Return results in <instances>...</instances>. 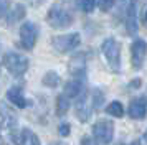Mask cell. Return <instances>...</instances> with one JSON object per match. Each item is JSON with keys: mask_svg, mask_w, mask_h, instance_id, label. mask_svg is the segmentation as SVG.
I'll use <instances>...</instances> for the list:
<instances>
[{"mask_svg": "<svg viewBox=\"0 0 147 145\" xmlns=\"http://www.w3.org/2000/svg\"><path fill=\"white\" fill-rule=\"evenodd\" d=\"M47 21L51 25V28H68L74 21L73 8L68 2H56L48 10Z\"/></svg>", "mask_w": 147, "mask_h": 145, "instance_id": "6da1fadb", "label": "cell"}, {"mask_svg": "<svg viewBox=\"0 0 147 145\" xmlns=\"http://www.w3.org/2000/svg\"><path fill=\"white\" fill-rule=\"evenodd\" d=\"M101 51L106 58L111 71H121V43L116 38H106L101 45Z\"/></svg>", "mask_w": 147, "mask_h": 145, "instance_id": "7a4b0ae2", "label": "cell"}, {"mask_svg": "<svg viewBox=\"0 0 147 145\" xmlns=\"http://www.w3.org/2000/svg\"><path fill=\"white\" fill-rule=\"evenodd\" d=\"M3 66L7 68L10 74L13 76H22L25 74L30 66V61H28L27 56H23L20 53H15V51H8L5 56H3Z\"/></svg>", "mask_w": 147, "mask_h": 145, "instance_id": "3957f363", "label": "cell"}, {"mask_svg": "<svg viewBox=\"0 0 147 145\" xmlns=\"http://www.w3.org/2000/svg\"><path fill=\"white\" fill-rule=\"evenodd\" d=\"M93 135L99 144L102 145L111 144L114 137V124L107 119H101L93 125Z\"/></svg>", "mask_w": 147, "mask_h": 145, "instance_id": "277c9868", "label": "cell"}, {"mask_svg": "<svg viewBox=\"0 0 147 145\" xmlns=\"http://www.w3.org/2000/svg\"><path fill=\"white\" fill-rule=\"evenodd\" d=\"M81 43L80 33H68V35H61V36H55L51 40V45L58 53H68L73 51L74 48H78Z\"/></svg>", "mask_w": 147, "mask_h": 145, "instance_id": "5b68a950", "label": "cell"}, {"mask_svg": "<svg viewBox=\"0 0 147 145\" xmlns=\"http://www.w3.org/2000/svg\"><path fill=\"white\" fill-rule=\"evenodd\" d=\"M147 58V41L142 38H136L131 45V63L134 69H140Z\"/></svg>", "mask_w": 147, "mask_h": 145, "instance_id": "8992f818", "label": "cell"}, {"mask_svg": "<svg viewBox=\"0 0 147 145\" xmlns=\"http://www.w3.org/2000/svg\"><path fill=\"white\" fill-rule=\"evenodd\" d=\"M38 38V28L33 21H25L20 26V40H22V46L25 50H33L35 43Z\"/></svg>", "mask_w": 147, "mask_h": 145, "instance_id": "52a82bcc", "label": "cell"}, {"mask_svg": "<svg viewBox=\"0 0 147 145\" xmlns=\"http://www.w3.org/2000/svg\"><path fill=\"white\" fill-rule=\"evenodd\" d=\"M74 109H76V117L80 119L81 122H88L94 109L93 102H91V96L86 94V92H83L80 96V99H78L76 105H74Z\"/></svg>", "mask_w": 147, "mask_h": 145, "instance_id": "ba28073f", "label": "cell"}, {"mask_svg": "<svg viewBox=\"0 0 147 145\" xmlns=\"http://www.w3.org/2000/svg\"><path fill=\"white\" fill-rule=\"evenodd\" d=\"M127 114H129L131 119H137V120L146 117V114H147V97L146 96H139V97L132 99L131 104H129V109H127Z\"/></svg>", "mask_w": 147, "mask_h": 145, "instance_id": "9c48e42d", "label": "cell"}, {"mask_svg": "<svg viewBox=\"0 0 147 145\" xmlns=\"http://www.w3.org/2000/svg\"><path fill=\"white\" fill-rule=\"evenodd\" d=\"M68 69H69V72L73 74L74 78H83L84 76V71H86V54L84 53L74 54L73 58L69 59Z\"/></svg>", "mask_w": 147, "mask_h": 145, "instance_id": "30bf717a", "label": "cell"}, {"mask_svg": "<svg viewBox=\"0 0 147 145\" xmlns=\"http://www.w3.org/2000/svg\"><path fill=\"white\" fill-rule=\"evenodd\" d=\"M124 23H126V30L129 35H136L139 30V21H137V3L132 2L129 10L124 15Z\"/></svg>", "mask_w": 147, "mask_h": 145, "instance_id": "8fae6325", "label": "cell"}, {"mask_svg": "<svg viewBox=\"0 0 147 145\" xmlns=\"http://www.w3.org/2000/svg\"><path fill=\"white\" fill-rule=\"evenodd\" d=\"M0 115L3 119V124L7 125L8 130L15 132L17 129V122H18V119H17V114L12 107H8L5 102H0Z\"/></svg>", "mask_w": 147, "mask_h": 145, "instance_id": "7c38bea8", "label": "cell"}, {"mask_svg": "<svg viewBox=\"0 0 147 145\" xmlns=\"http://www.w3.org/2000/svg\"><path fill=\"white\" fill-rule=\"evenodd\" d=\"M7 99L13 105L20 107V109H25V107L28 105V101L25 99V96H23L20 86H13V87H10V89L7 91Z\"/></svg>", "mask_w": 147, "mask_h": 145, "instance_id": "4fadbf2b", "label": "cell"}, {"mask_svg": "<svg viewBox=\"0 0 147 145\" xmlns=\"http://www.w3.org/2000/svg\"><path fill=\"white\" fill-rule=\"evenodd\" d=\"M83 89H84V84H83V78H74L71 81H68L65 84V96L68 97H80L83 94Z\"/></svg>", "mask_w": 147, "mask_h": 145, "instance_id": "5bb4252c", "label": "cell"}, {"mask_svg": "<svg viewBox=\"0 0 147 145\" xmlns=\"http://www.w3.org/2000/svg\"><path fill=\"white\" fill-rule=\"evenodd\" d=\"M23 17H25V7L22 5V3H17V5L7 13V23L8 25H15V23L20 21Z\"/></svg>", "mask_w": 147, "mask_h": 145, "instance_id": "9a60e30c", "label": "cell"}, {"mask_svg": "<svg viewBox=\"0 0 147 145\" xmlns=\"http://www.w3.org/2000/svg\"><path fill=\"white\" fill-rule=\"evenodd\" d=\"M20 145H40V140L30 129H23L20 132Z\"/></svg>", "mask_w": 147, "mask_h": 145, "instance_id": "2e32d148", "label": "cell"}, {"mask_svg": "<svg viewBox=\"0 0 147 145\" xmlns=\"http://www.w3.org/2000/svg\"><path fill=\"white\" fill-rule=\"evenodd\" d=\"M69 109V97L65 94H60L56 97V114L58 115H65Z\"/></svg>", "mask_w": 147, "mask_h": 145, "instance_id": "e0dca14e", "label": "cell"}, {"mask_svg": "<svg viewBox=\"0 0 147 145\" xmlns=\"http://www.w3.org/2000/svg\"><path fill=\"white\" fill-rule=\"evenodd\" d=\"M106 112L109 115H113V117H122L124 115V105L121 104L119 101H113V102L107 104Z\"/></svg>", "mask_w": 147, "mask_h": 145, "instance_id": "ac0fdd59", "label": "cell"}, {"mask_svg": "<svg viewBox=\"0 0 147 145\" xmlns=\"http://www.w3.org/2000/svg\"><path fill=\"white\" fill-rule=\"evenodd\" d=\"M41 83L47 86V87H56V86L60 84V76H58V72H55V71H48L43 76Z\"/></svg>", "mask_w": 147, "mask_h": 145, "instance_id": "d6986e66", "label": "cell"}, {"mask_svg": "<svg viewBox=\"0 0 147 145\" xmlns=\"http://www.w3.org/2000/svg\"><path fill=\"white\" fill-rule=\"evenodd\" d=\"M91 102H93L94 109H99L101 105H102V102H104V94H102L101 89H94L91 92Z\"/></svg>", "mask_w": 147, "mask_h": 145, "instance_id": "ffe728a7", "label": "cell"}, {"mask_svg": "<svg viewBox=\"0 0 147 145\" xmlns=\"http://www.w3.org/2000/svg\"><path fill=\"white\" fill-rule=\"evenodd\" d=\"M76 5L84 13H91L96 7V0H76Z\"/></svg>", "mask_w": 147, "mask_h": 145, "instance_id": "44dd1931", "label": "cell"}, {"mask_svg": "<svg viewBox=\"0 0 147 145\" xmlns=\"http://www.w3.org/2000/svg\"><path fill=\"white\" fill-rule=\"evenodd\" d=\"M132 2L134 0H116L114 5H116V12H117V15H122V17H124Z\"/></svg>", "mask_w": 147, "mask_h": 145, "instance_id": "7402d4cb", "label": "cell"}, {"mask_svg": "<svg viewBox=\"0 0 147 145\" xmlns=\"http://www.w3.org/2000/svg\"><path fill=\"white\" fill-rule=\"evenodd\" d=\"M114 2L116 0H96V5L99 7L101 12H109L114 7Z\"/></svg>", "mask_w": 147, "mask_h": 145, "instance_id": "603a6c76", "label": "cell"}, {"mask_svg": "<svg viewBox=\"0 0 147 145\" xmlns=\"http://www.w3.org/2000/svg\"><path fill=\"white\" fill-rule=\"evenodd\" d=\"M69 132H71V127H69L68 122L60 124V127H58V134H60L61 137H68V135H69Z\"/></svg>", "mask_w": 147, "mask_h": 145, "instance_id": "cb8c5ba5", "label": "cell"}, {"mask_svg": "<svg viewBox=\"0 0 147 145\" xmlns=\"http://www.w3.org/2000/svg\"><path fill=\"white\" fill-rule=\"evenodd\" d=\"M8 3H7V0H0V18H3L5 15L8 13Z\"/></svg>", "mask_w": 147, "mask_h": 145, "instance_id": "d4e9b609", "label": "cell"}, {"mask_svg": "<svg viewBox=\"0 0 147 145\" xmlns=\"http://www.w3.org/2000/svg\"><path fill=\"white\" fill-rule=\"evenodd\" d=\"M81 145H96V138L93 137H83V140H81Z\"/></svg>", "mask_w": 147, "mask_h": 145, "instance_id": "484cf974", "label": "cell"}, {"mask_svg": "<svg viewBox=\"0 0 147 145\" xmlns=\"http://www.w3.org/2000/svg\"><path fill=\"white\" fill-rule=\"evenodd\" d=\"M140 83H142V81H140L139 78H137V79H134L132 83L129 84V87H132V89H134V87H140Z\"/></svg>", "mask_w": 147, "mask_h": 145, "instance_id": "4316f807", "label": "cell"}, {"mask_svg": "<svg viewBox=\"0 0 147 145\" xmlns=\"http://www.w3.org/2000/svg\"><path fill=\"white\" fill-rule=\"evenodd\" d=\"M144 142H146V144H147V130L144 132Z\"/></svg>", "mask_w": 147, "mask_h": 145, "instance_id": "83f0119b", "label": "cell"}, {"mask_svg": "<svg viewBox=\"0 0 147 145\" xmlns=\"http://www.w3.org/2000/svg\"><path fill=\"white\" fill-rule=\"evenodd\" d=\"M146 21H147V10H146Z\"/></svg>", "mask_w": 147, "mask_h": 145, "instance_id": "f1b7e54d", "label": "cell"}, {"mask_svg": "<svg viewBox=\"0 0 147 145\" xmlns=\"http://www.w3.org/2000/svg\"><path fill=\"white\" fill-rule=\"evenodd\" d=\"M51 145H58V144H51Z\"/></svg>", "mask_w": 147, "mask_h": 145, "instance_id": "f546056e", "label": "cell"}, {"mask_svg": "<svg viewBox=\"0 0 147 145\" xmlns=\"http://www.w3.org/2000/svg\"><path fill=\"white\" fill-rule=\"evenodd\" d=\"M0 138H2V137H0Z\"/></svg>", "mask_w": 147, "mask_h": 145, "instance_id": "4dcf8cb0", "label": "cell"}]
</instances>
